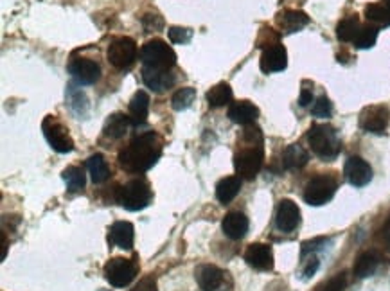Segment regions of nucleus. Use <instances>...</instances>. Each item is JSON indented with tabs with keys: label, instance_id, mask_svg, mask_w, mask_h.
Segmentation results:
<instances>
[{
	"label": "nucleus",
	"instance_id": "1",
	"mask_svg": "<svg viewBox=\"0 0 390 291\" xmlns=\"http://www.w3.org/2000/svg\"><path fill=\"white\" fill-rule=\"evenodd\" d=\"M160 155H162V141L157 134L148 131V134L137 135L126 148L119 151V166L128 173H146L159 162Z\"/></svg>",
	"mask_w": 390,
	"mask_h": 291
},
{
	"label": "nucleus",
	"instance_id": "2",
	"mask_svg": "<svg viewBox=\"0 0 390 291\" xmlns=\"http://www.w3.org/2000/svg\"><path fill=\"white\" fill-rule=\"evenodd\" d=\"M308 142L317 157L324 160H333L340 153V141L330 124H313L308 131Z\"/></svg>",
	"mask_w": 390,
	"mask_h": 291
},
{
	"label": "nucleus",
	"instance_id": "3",
	"mask_svg": "<svg viewBox=\"0 0 390 291\" xmlns=\"http://www.w3.org/2000/svg\"><path fill=\"white\" fill-rule=\"evenodd\" d=\"M151 200H153V193H151L150 186L143 178L130 180L117 193V202L126 210H131V212L146 209L151 203Z\"/></svg>",
	"mask_w": 390,
	"mask_h": 291
},
{
	"label": "nucleus",
	"instance_id": "4",
	"mask_svg": "<svg viewBox=\"0 0 390 291\" xmlns=\"http://www.w3.org/2000/svg\"><path fill=\"white\" fill-rule=\"evenodd\" d=\"M141 61L144 67L169 70L176 63V53L160 38L146 41L141 48Z\"/></svg>",
	"mask_w": 390,
	"mask_h": 291
},
{
	"label": "nucleus",
	"instance_id": "5",
	"mask_svg": "<svg viewBox=\"0 0 390 291\" xmlns=\"http://www.w3.org/2000/svg\"><path fill=\"white\" fill-rule=\"evenodd\" d=\"M138 266L135 259L114 257L105 264V279L114 287H126L137 277Z\"/></svg>",
	"mask_w": 390,
	"mask_h": 291
},
{
	"label": "nucleus",
	"instance_id": "6",
	"mask_svg": "<svg viewBox=\"0 0 390 291\" xmlns=\"http://www.w3.org/2000/svg\"><path fill=\"white\" fill-rule=\"evenodd\" d=\"M264 160V151L261 144H250V148L241 150L240 153H236L234 157V167H236L240 178L245 180H254L257 176V173L263 167Z\"/></svg>",
	"mask_w": 390,
	"mask_h": 291
},
{
	"label": "nucleus",
	"instance_id": "7",
	"mask_svg": "<svg viewBox=\"0 0 390 291\" xmlns=\"http://www.w3.org/2000/svg\"><path fill=\"white\" fill-rule=\"evenodd\" d=\"M106 58H108V61L114 65L115 69H130L131 65L135 63V60H137V44H135L134 38L130 37L115 38V40L108 45Z\"/></svg>",
	"mask_w": 390,
	"mask_h": 291
},
{
	"label": "nucleus",
	"instance_id": "8",
	"mask_svg": "<svg viewBox=\"0 0 390 291\" xmlns=\"http://www.w3.org/2000/svg\"><path fill=\"white\" fill-rule=\"evenodd\" d=\"M41 129H44L45 138H47V142H49L54 151H58V153H70L74 150V141L69 135V129L61 124L54 115L45 117Z\"/></svg>",
	"mask_w": 390,
	"mask_h": 291
},
{
	"label": "nucleus",
	"instance_id": "9",
	"mask_svg": "<svg viewBox=\"0 0 390 291\" xmlns=\"http://www.w3.org/2000/svg\"><path fill=\"white\" fill-rule=\"evenodd\" d=\"M334 193H337V180L327 176V174H320V176H315L313 180L306 186L304 200L309 205L320 207L330 202L334 196Z\"/></svg>",
	"mask_w": 390,
	"mask_h": 291
},
{
	"label": "nucleus",
	"instance_id": "10",
	"mask_svg": "<svg viewBox=\"0 0 390 291\" xmlns=\"http://www.w3.org/2000/svg\"><path fill=\"white\" fill-rule=\"evenodd\" d=\"M69 72L77 85L89 86L98 83L101 77V67L89 58H76L69 63Z\"/></svg>",
	"mask_w": 390,
	"mask_h": 291
},
{
	"label": "nucleus",
	"instance_id": "11",
	"mask_svg": "<svg viewBox=\"0 0 390 291\" xmlns=\"http://www.w3.org/2000/svg\"><path fill=\"white\" fill-rule=\"evenodd\" d=\"M390 113L385 106H367L360 113V126L369 134H383L389 126Z\"/></svg>",
	"mask_w": 390,
	"mask_h": 291
},
{
	"label": "nucleus",
	"instance_id": "12",
	"mask_svg": "<svg viewBox=\"0 0 390 291\" xmlns=\"http://www.w3.org/2000/svg\"><path fill=\"white\" fill-rule=\"evenodd\" d=\"M261 70L264 74L280 72L286 69L288 65V53H286L285 45H280L279 41L268 45L261 54Z\"/></svg>",
	"mask_w": 390,
	"mask_h": 291
},
{
	"label": "nucleus",
	"instance_id": "13",
	"mask_svg": "<svg viewBox=\"0 0 390 291\" xmlns=\"http://www.w3.org/2000/svg\"><path fill=\"white\" fill-rule=\"evenodd\" d=\"M344 173H346V178L349 180L351 186L354 187H363L372 180V167L362 157H351L346 162Z\"/></svg>",
	"mask_w": 390,
	"mask_h": 291
},
{
	"label": "nucleus",
	"instance_id": "14",
	"mask_svg": "<svg viewBox=\"0 0 390 291\" xmlns=\"http://www.w3.org/2000/svg\"><path fill=\"white\" fill-rule=\"evenodd\" d=\"M277 228L280 232H293L301 223V210H299L297 203L292 202V200H282L279 203V209H277L275 216Z\"/></svg>",
	"mask_w": 390,
	"mask_h": 291
},
{
	"label": "nucleus",
	"instance_id": "15",
	"mask_svg": "<svg viewBox=\"0 0 390 291\" xmlns=\"http://www.w3.org/2000/svg\"><path fill=\"white\" fill-rule=\"evenodd\" d=\"M245 261L252 268L261 271L272 270L273 268V252L268 245L263 242H254L248 247V250L245 252Z\"/></svg>",
	"mask_w": 390,
	"mask_h": 291
},
{
	"label": "nucleus",
	"instance_id": "16",
	"mask_svg": "<svg viewBox=\"0 0 390 291\" xmlns=\"http://www.w3.org/2000/svg\"><path fill=\"white\" fill-rule=\"evenodd\" d=\"M143 81L148 89L153 92H164L175 85V74L164 69H153V67H143Z\"/></svg>",
	"mask_w": 390,
	"mask_h": 291
},
{
	"label": "nucleus",
	"instance_id": "17",
	"mask_svg": "<svg viewBox=\"0 0 390 291\" xmlns=\"http://www.w3.org/2000/svg\"><path fill=\"white\" fill-rule=\"evenodd\" d=\"M228 117L232 122L241 126H250L259 117V108L250 101H238L228 106Z\"/></svg>",
	"mask_w": 390,
	"mask_h": 291
},
{
	"label": "nucleus",
	"instance_id": "18",
	"mask_svg": "<svg viewBox=\"0 0 390 291\" xmlns=\"http://www.w3.org/2000/svg\"><path fill=\"white\" fill-rule=\"evenodd\" d=\"M135 239V228L130 221H115L110 226V234H108V241L115 245L122 250H130L134 247Z\"/></svg>",
	"mask_w": 390,
	"mask_h": 291
},
{
	"label": "nucleus",
	"instance_id": "19",
	"mask_svg": "<svg viewBox=\"0 0 390 291\" xmlns=\"http://www.w3.org/2000/svg\"><path fill=\"white\" fill-rule=\"evenodd\" d=\"M225 273L218 266L205 264L196 270V280L204 291H218L223 284Z\"/></svg>",
	"mask_w": 390,
	"mask_h": 291
},
{
	"label": "nucleus",
	"instance_id": "20",
	"mask_svg": "<svg viewBox=\"0 0 390 291\" xmlns=\"http://www.w3.org/2000/svg\"><path fill=\"white\" fill-rule=\"evenodd\" d=\"M225 235L230 239H241L248 232V218L243 212H228L221 223Z\"/></svg>",
	"mask_w": 390,
	"mask_h": 291
},
{
	"label": "nucleus",
	"instance_id": "21",
	"mask_svg": "<svg viewBox=\"0 0 390 291\" xmlns=\"http://www.w3.org/2000/svg\"><path fill=\"white\" fill-rule=\"evenodd\" d=\"M130 124H131L130 115H124V113H121V112L112 113L110 117L106 119L105 128H103V134H105V137H108V138H122L124 135L128 134V128H130Z\"/></svg>",
	"mask_w": 390,
	"mask_h": 291
},
{
	"label": "nucleus",
	"instance_id": "22",
	"mask_svg": "<svg viewBox=\"0 0 390 291\" xmlns=\"http://www.w3.org/2000/svg\"><path fill=\"white\" fill-rule=\"evenodd\" d=\"M148 113H150V96L144 90H138L130 101L131 124H144Z\"/></svg>",
	"mask_w": 390,
	"mask_h": 291
},
{
	"label": "nucleus",
	"instance_id": "23",
	"mask_svg": "<svg viewBox=\"0 0 390 291\" xmlns=\"http://www.w3.org/2000/svg\"><path fill=\"white\" fill-rule=\"evenodd\" d=\"M277 22H279V27L285 32H297L309 24V16L302 11L288 9V11L280 13Z\"/></svg>",
	"mask_w": 390,
	"mask_h": 291
},
{
	"label": "nucleus",
	"instance_id": "24",
	"mask_svg": "<svg viewBox=\"0 0 390 291\" xmlns=\"http://www.w3.org/2000/svg\"><path fill=\"white\" fill-rule=\"evenodd\" d=\"M241 190V178L240 176H227L220 180V183L216 186V198L220 200L223 205L230 203L236 198Z\"/></svg>",
	"mask_w": 390,
	"mask_h": 291
},
{
	"label": "nucleus",
	"instance_id": "25",
	"mask_svg": "<svg viewBox=\"0 0 390 291\" xmlns=\"http://www.w3.org/2000/svg\"><path fill=\"white\" fill-rule=\"evenodd\" d=\"M379 264V257L374 252H363V254L358 255L356 263H354V275H356L358 279H367L370 275L376 271Z\"/></svg>",
	"mask_w": 390,
	"mask_h": 291
},
{
	"label": "nucleus",
	"instance_id": "26",
	"mask_svg": "<svg viewBox=\"0 0 390 291\" xmlns=\"http://www.w3.org/2000/svg\"><path fill=\"white\" fill-rule=\"evenodd\" d=\"M86 167H89V173H90V178H92L93 183H105L108 178H110V167H108V164H106L105 157L99 153L92 155V157L89 158V162H86Z\"/></svg>",
	"mask_w": 390,
	"mask_h": 291
},
{
	"label": "nucleus",
	"instance_id": "27",
	"mask_svg": "<svg viewBox=\"0 0 390 291\" xmlns=\"http://www.w3.org/2000/svg\"><path fill=\"white\" fill-rule=\"evenodd\" d=\"M282 164H285L286 169H301L308 164V153L299 144L288 146L285 155H282Z\"/></svg>",
	"mask_w": 390,
	"mask_h": 291
},
{
	"label": "nucleus",
	"instance_id": "28",
	"mask_svg": "<svg viewBox=\"0 0 390 291\" xmlns=\"http://www.w3.org/2000/svg\"><path fill=\"white\" fill-rule=\"evenodd\" d=\"M232 89L228 83H218L207 92V103L211 108H221L232 101Z\"/></svg>",
	"mask_w": 390,
	"mask_h": 291
},
{
	"label": "nucleus",
	"instance_id": "29",
	"mask_svg": "<svg viewBox=\"0 0 390 291\" xmlns=\"http://www.w3.org/2000/svg\"><path fill=\"white\" fill-rule=\"evenodd\" d=\"M362 25H360V20H358L356 15H351L344 20H340L337 27V37L340 41H354L356 34L360 32Z\"/></svg>",
	"mask_w": 390,
	"mask_h": 291
},
{
	"label": "nucleus",
	"instance_id": "30",
	"mask_svg": "<svg viewBox=\"0 0 390 291\" xmlns=\"http://www.w3.org/2000/svg\"><path fill=\"white\" fill-rule=\"evenodd\" d=\"M63 180L67 183V189L70 193H77V190H82L86 183V178H85V171L82 167H76V166H70L63 171Z\"/></svg>",
	"mask_w": 390,
	"mask_h": 291
},
{
	"label": "nucleus",
	"instance_id": "31",
	"mask_svg": "<svg viewBox=\"0 0 390 291\" xmlns=\"http://www.w3.org/2000/svg\"><path fill=\"white\" fill-rule=\"evenodd\" d=\"M67 99H69L70 110L76 112L77 115H83L89 110V99H86L85 92L76 89L74 85H69V89H67Z\"/></svg>",
	"mask_w": 390,
	"mask_h": 291
},
{
	"label": "nucleus",
	"instance_id": "32",
	"mask_svg": "<svg viewBox=\"0 0 390 291\" xmlns=\"http://www.w3.org/2000/svg\"><path fill=\"white\" fill-rule=\"evenodd\" d=\"M195 99H196V90L191 89V86H183V89L178 90V92H175V96H173V99H171V105H173V108H175L176 112H182V110L191 108Z\"/></svg>",
	"mask_w": 390,
	"mask_h": 291
},
{
	"label": "nucleus",
	"instance_id": "33",
	"mask_svg": "<svg viewBox=\"0 0 390 291\" xmlns=\"http://www.w3.org/2000/svg\"><path fill=\"white\" fill-rule=\"evenodd\" d=\"M365 18L378 25H390V9L385 4H369L365 8Z\"/></svg>",
	"mask_w": 390,
	"mask_h": 291
},
{
	"label": "nucleus",
	"instance_id": "34",
	"mask_svg": "<svg viewBox=\"0 0 390 291\" xmlns=\"http://www.w3.org/2000/svg\"><path fill=\"white\" fill-rule=\"evenodd\" d=\"M378 40V27H372V25H365V27L360 29V32L354 38V47L356 48H370L374 47Z\"/></svg>",
	"mask_w": 390,
	"mask_h": 291
},
{
	"label": "nucleus",
	"instance_id": "35",
	"mask_svg": "<svg viewBox=\"0 0 390 291\" xmlns=\"http://www.w3.org/2000/svg\"><path fill=\"white\" fill-rule=\"evenodd\" d=\"M311 113H313L315 117H320V119L331 117V113H333V103H331L325 96H320L317 101H315L313 108H311Z\"/></svg>",
	"mask_w": 390,
	"mask_h": 291
},
{
	"label": "nucleus",
	"instance_id": "36",
	"mask_svg": "<svg viewBox=\"0 0 390 291\" xmlns=\"http://www.w3.org/2000/svg\"><path fill=\"white\" fill-rule=\"evenodd\" d=\"M191 38H193V29L178 27V25H175V27H169V40L173 41V44H178V45L189 44Z\"/></svg>",
	"mask_w": 390,
	"mask_h": 291
},
{
	"label": "nucleus",
	"instance_id": "37",
	"mask_svg": "<svg viewBox=\"0 0 390 291\" xmlns=\"http://www.w3.org/2000/svg\"><path fill=\"white\" fill-rule=\"evenodd\" d=\"M347 286V277L346 273H337L331 280L324 284L320 287V291H344Z\"/></svg>",
	"mask_w": 390,
	"mask_h": 291
},
{
	"label": "nucleus",
	"instance_id": "38",
	"mask_svg": "<svg viewBox=\"0 0 390 291\" xmlns=\"http://www.w3.org/2000/svg\"><path fill=\"white\" fill-rule=\"evenodd\" d=\"M143 25L144 29H146V32H151V31H160V29L164 27V20L162 16L159 15H144L143 16Z\"/></svg>",
	"mask_w": 390,
	"mask_h": 291
},
{
	"label": "nucleus",
	"instance_id": "39",
	"mask_svg": "<svg viewBox=\"0 0 390 291\" xmlns=\"http://www.w3.org/2000/svg\"><path fill=\"white\" fill-rule=\"evenodd\" d=\"M130 291H157V283H155L153 277H148V279L141 280V283Z\"/></svg>",
	"mask_w": 390,
	"mask_h": 291
},
{
	"label": "nucleus",
	"instance_id": "40",
	"mask_svg": "<svg viewBox=\"0 0 390 291\" xmlns=\"http://www.w3.org/2000/svg\"><path fill=\"white\" fill-rule=\"evenodd\" d=\"M318 259L317 257H311L309 259V263L306 264V268H304V277H313L315 275V271L318 270Z\"/></svg>",
	"mask_w": 390,
	"mask_h": 291
},
{
	"label": "nucleus",
	"instance_id": "41",
	"mask_svg": "<svg viewBox=\"0 0 390 291\" xmlns=\"http://www.w3.org/2000/svg\"><path fill=\"white\" fill-rule=\"evenodd\" d=\"M311 103H313V93H311V90H309V89H304L301 92V97H299V105L309 106Z\"/></svg>",
	"mask_w": 390,
	"mask_h": 291
},
{
	"label": "nucleus",
	"instance_id": "42",
	"mask_svg": "<svg viewBox=\"0 0 390 291\" xmlns=\"http://www.w3.org/2000/svg\"><path fill=\"white\" fill-rule=\"evenodd\" d=\"M0 238H2V261H4L6 255H8V239H6L4 232H2V235H0Z\"/></svg>",
	"mask_w": 390,
	"mask_h": 291
},
{
	"label": "nucleus",
	"instance_id": "43",
	"mask_svg": "<svg viewBox=\"0 0 390 291\" xmlns=\"http://www.w3.org/2000/svg\"><path fill=\"white\" fill-rule=\"evenodd\" d=\"M383 4H385V6H386V8H389V9H390V0H383Z\"/></svg>",
	"mask_w": 390,
	"mask_h": 291
},
{
	"label": "nucleus",
	"instance_id": "44",
	"mask_svg": "<svg viewBox=\"0 0 390 291\" xmlns=\"http://www.w3.org/2000/svg\"><path fill=\"white\" fill-rule=\"evenodd\" d=\"M99 291H106V290H99Z\"/></svg>",
	"mask_w": 390,
	"mask_h": 291
}]
</instances>
